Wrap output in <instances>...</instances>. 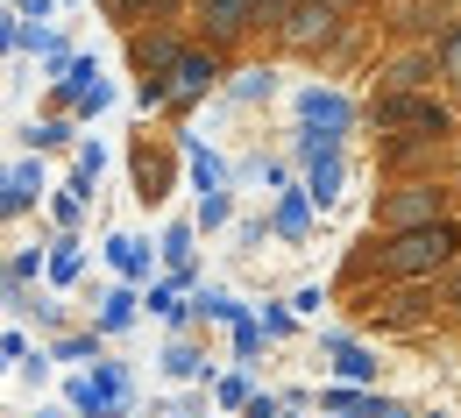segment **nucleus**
Wrapping results in <instances>:
<instances>
[{
    "instance_id": "1",
    "label": "nucleus",
    "mask_w": 461,
    "mask_h": 418,
    "mask_svg": "<svg viewBox=\"0 0 461 418\" xmlns=\"http://www.w3.org/2000/svg\"><path fill=\"white\" fill-rule=\"evenodd\" d=\"M461 262V213L455 220H426V227H398V235H369L341 270V291H384V284H426L447 277Z\"/></svg>"
},
{
    "instance_id": "2",
    "label": "nucleus",
    "mask_w": 461,
    "mask_h": 418,
    "mask_svg": "<svg viewBox=\"0 0 461 418\" xmlns=\"http://www.w3.org/2000/svg\"><path fill=\"white\" fill-rule=\"evenodd\" d=\"M461 191L447 178H391L369 199V235H398V227H426V220H455Z\"/></svg>"
},
{
    "instance_id": "3",
    "label": "nucleus",
    "mask_w": 461,
    "mask_h": 418,
    "mask_svg": "<svg viewBox=\"0 0 461 418\" xmlns=\"http://www.w3.org/2000/svg\"><path fill=\"white\" fill-rule=\"evenodd\" d=\"M362 120L398 142H455V107L440 93H369Z\"/></svg>"
},
{
    "instance_id": "4",
    "label": "nucleus",
    "mask_w": 461,
    "mask_h": 418,
    "mask_svg": "<svg viewBox=\"0 0 461 418\" xmlns=\"http://www.w3.org/2000/svg\"><path fill=\"white\" fill-rule=\"evenodd\" d=\"M348 178H355L348 142H320V135L291 128V184L305 191V206H312V213H334V206L348 199Z\"/></svg>"
},
{
    "instance_id": "5",
    "label": "nucleus",
    "mask_w": 461,
    "mask_h": 418,
    "mask_svg": "<svg viewBox=\"0 0 461 418\" xmlns=\"http://www.w3.org/2000/svg\"><path fill=\"white\" fill-rule=\"evenodd\" d=\"M71 418H128L135 412V369L114 355H100L93 369H71L64 376V397H58Z\"/></svg>"
},
{
    "instance_id": "6",
    "label": "nucleus",
    "mask_w": 461,
    "mask_h": 418,
    "mask_svg": "<svg viewBox=\"0 0 461 418\" xmlns=\"http://www.w3.org/2000/svg\"><path fill=\"white\" fill-rule=\"evenodd\" d=\"M291 114L305 135H320V142H355V128H362V100L341 93L334 78H305L298 93H291Z\"/></svg>"
},
{
    "instance_id": "7",
    "label": "nucleus",
    "mask_w": 461,
    "mask_h": 418,
    "mask_svg": "<svg viewBox=\"0 0 461 418\" xmlns=\"http://www.w3.org/2000/svg\"><path fill=\"white\" fill-rule=\"evenodd\" d=\"M107 107H114V78L100 71V58H86V50H78V58L64 64V78L50 85V114H71V120H100Z\"/></svg>"
},
{
    "instance_id": "8",
    "label": "nucleus",
    "mask_w": 461,
    "mask_h": 418,
    "mask_svg": "<svg viewBox=\"0 0 461 418\" xmlns=\"http://www.w3.org/2000/svg\"><path fill=\"white\" fill-rule=\"evenodd\" d=\"M221 78H228V58H221V50L185 43L177 64H171V114H164V120H185L199 100H213V93H221Z\"/></svg>"
},
{
    "instance_id": "9",
    "label": "nucleus",
    "mask_w": 461,
    "mask_h": 418,
    "mask_svg": "<svg viewBox=\"0 0 461 418\" xmlns=\"http://www.w3.org/2000/svg\"><path fill=\"white\" fill-rule=\"evenodd\" d=\"M320 355H327V383H348V390H376L384 383V355L348 326H320Z\"/></svg>"
},
{
    "instance_id": "10",
    "label": "nucleus",
    "mask_w": 461,
    "mask_h": 418,
    "mask_svg": "<svg viewBox=\"0 0 461 418\" xmlns=\"http://www.w3.org/2000/svg\"><path fill=\"white\" fill-rule=\"evenodd\" d=\"M128 171H135V206L157 213V206L177 191V135L171 142H149V128H142L135 149H128Z\"/></svg>"
},
{
    "instance_id": "11",
    "label": "nucleus",
    "mask_w": 461,
    "mask_h": 418,
    "mask_svg": "<svg viewBox=\"0 0 461 418\" xmlns=\"http://www.w3.org/2000/svg\"><path fill=\"white\" fill-rule=\"evenodd\" d=\"M348 22L341 14H327L320 0H291L285 29H277V50H298V58H327V50H341Z\"/></svg>"
},
{
    "instance_id": "12",
    "label": "nucleus",
    "mask_w": 461,
    "mask_h": 418,
    "mask_svg": "<svg viewBox=\"0 0 461 418\" xmlns=\"http://www.w3.org/2000/svg\"><path fill=\"white\" fill-rule=\"evenodd\" d=\"M192 36L177 29V22H142V29H128V64H135V78H171L177 50H185Z\"/></svg>"
},
{
    "instance_id": "13",
    "label": "nucleus",
    "mask_w": 461,
    "mask_h": 418,
    "mask_svg": "<svg viewBox=\"0 0 461 418\" xmlns=\"http://www.w3.org/2000/svg\"><path fill=\"white\" fill-rule=\"evenodd\" d=\"M312 418H411V405L384 397V390H348V383H320V390H312Z\"/></svg>"
},
{
    "instance_id": "14",
    "label": "nucleus",
    "mask_w": 461,
    "mask_h": 418,
    "mask_svg": "<svg viewBox=\"0 0 461 418\" xmlns=\"http://www.w3.org/2000/svg\"><path fill=\"white\" fill-rule=\"evenodd\" d=\"M43 191H50V171H43V156H14V164H0L7 227H14V220H29V213H43Z\"/></svg>"
},
{
    "instance_id": "15",
    "label": "nucleus",
    "mask_w": 461,
    "mask_h": 418,
    "mask_svg": "<svg viewBox=\"0 0 461 418\" xmlns=\"http://www.w3.org/2000/svg\"><path fill=\"white\" fill-rule=\"evenodd\" d=\"M440 71H433V43H404L376 64V93H433Z\"/></svg>"
},
{
    "instance_id": "16",
    "label": "nucleus",
    "mask_w": 461,
    "mask_h": 418,
    "mask_svg": "<svg viewBox=\"0 0 461 418\" xmlns=\"http://www.w3.org/2000/svg\"><path fill=\"white\" fill-rule=\"evenodd\" d=\"M157 270L171 277L177 291H199V227L192 220H171L157 235Z\"/></svg>"
},
{
    "instance_id": "17",
    "label": "nucleus",
    "mask_w": 461,
    "mask_h": 418,
    "mask_svg": "<svg viewBox=\"0 0 461 418\" xmlns=\"http://www.w3.org/2000/svg\"><path fill=\"white\" fill-rule=\"evenodd\" d=\"M192 14H199V29H206L199 43L228 58L234 43L249 36V14H256V0H192Z\"/></svg>"
},
{
    "instance_id": "18",
    "label": "nucleus",
    "mask_w": 461,
    "mask_h": 418,
    "mask_svg": "<svg viewBox=\"0 0 461 418\" xmlns=\"http://www.w3.org/2000/svg\"><path fill=\"white\" fill-rule=\"evenodd\" d=\"M100 262L114 270V284H135V291L157 277V248H149L142 235H128V227H114V235L100 241Z\"/></svg>"
},
{
    "instance_id": "19",
    "label": "nucleus",
    "mask_w": 461,
    "mask_h": 418,
    "mask_svg": "<svg viewBox=\"0 0 461 418\" xmlns=\"http://www.w3.org/2000/svg\"><path fill=\"white\" fill-rule=\"evenodd\" d=\"M263 227H270V241H285V248H305V241H312V227H320V213L305 206V191H298V184H285V191H270Z\"/></svg>"
},
{
    "instance_id": "20",
    "label": "nucleus",
    "mask_w": 461,
    "mask_h": 418,
    "mask_svg": "<svg viewBox=\"0 0 461 418\" xmlns=\"http://www.w3.org/2000/svg\"><path fill=\"white\" fill-rule=\"evenodd\" d=\"M100 341H121V334H135L142 326V291L135 284H107V291H93V319H86Z\"/></svg>"
},
{
    "instance_id": "21",
    "label": "nucleus",
    "mask_w": 461,
    "mask_h": 418,
    "mask_svg": "<svg viewBox=\"0 0 461 418\" xmlns=\"http://www.w3.org/2000/svg\"><path fill=\"white\" fill-rule=\"evenodd\" d=\"M157 376H164V383H213V348H206V334H171L164 355H157Z\"/></svg>"
},
{
    "instance_id": "22",
    "label": "nucleus",
    "mask_w": 461,
    "mask_h": 418,
    "mask_svg": "<svg viewBox=\"0 0 461 418\" xmlns=\"http://www.w3.org/2000/svg\"><path fill=\"white\" fill-rule=\"evenodd\" d=\"M86 241L78 235H43V284L50 291H71V284H86Z\"/></svg>"
},
{
    "instance_id": "23",
    "label": "nucleus",
    "mask_w": 461,
    "mask_h": 418,
    "mask_svg": "<svg viewBox=\"0 0 461 418\" xmlns=\"http://www.w3.org/2000/svg\"><path fill=\"white\" fill-rule=\"evenodd\" d=\"M213 100H228V107H270L277 100V64H241V71H228Z\"/></svg>"
},
{
    "instance_id": "24",
    "label": "nucleus",
    "mask_w": 461,
    "mask_h": 418,
    "mask_svg": "<svg viewBox=\"0 0 461 418\" xmlns=\"http://www.w3.org/2000/svg\"><path fill=\"white\" fill-rule=\"evenodd\" d=\"M177 156H185V171H192V191H228L234 184L228 156H221L213 142H199V135H177Z\"/></svg>"
},
{
    "instance_id": "25",
    "label": "nucleus",
    "mask_w": 461,
    "mask_h": 418,
    "mask_svg": "<svg viewBox=\"0 0 461 418\" xmlns=\"http://www.w3.org/2000/svg\"><path fill=\"white\" fill-rule=\"evenodd\" d=\"M185 312H192V334H206V326H234L249 305L234 298L228 284H199V291H185Z\"/></svg>"
},
{
    "instance_id": "26",
    "label": "nucleus",
    "mask_w": 461,
    "mask_h": 418,
    "mask_svg": "<svg viewBox=\"0 0 461 418\" xmlns=\"http://www.w3.org/2000/svg\"><path fill=\"white\" fill-rule=\"evenodd\" d=\"M43 355H50V369H93V361L107 355V341H100L93 326H64V334L43 341Z\"/></svg>"
},
{
    "instance_id": "27",
    "label": "nucleus",
    "mask_w": 461,
    "mask_h": 418,
    "mask_svg": "<svg viewBox=\"0 0 461 418\" xmlns=\"http://www.w3.org/2000/svg\"><path fill=\"white\" fill-rule=\"evenodd\" d=\"M142 312H149V319H164L171 334H192V312H185V291H177V284L164 277V270H157V277L142 284Z\"/></svg>"
},
{
    "instance_id": "28",
    "label": "nucleus",
    "mask_w": 461,
    "mask_h": 418,
    "mask_svg": "<svg viewBox=\"0 0 461 418\" xmlns=\"http://www.w3.org/2000/svg\"><path fill=\"white\" fill-rule=\"evenodd\" d=\"M100 7H107V22L128 36V29H142V22H177L192 0H100Z\"/></svg>"
},
{
    "instance_id": "29",
    "label": "nucleus",
    "mask_w": 461,
    "mask_h": 418,
    "mask_svg": "<svg viewBox=\"0 0 461 418\" xmlns=\"http://www.w3.org/2000/svg\"><path fill=\"white\" fill-rule=\"evenodd\" d=\"M71 142H78V120L71 114H43V120L22 128V149H29V156H58V149H71Z\"/></svg>"
},
{
    "instance_id": "30",
    "label": "nucleus",
    "mask_w": 461,
    "mask_h": 418,
    "mask_svg": "<svg viewBox=\"0 0 461 418\" xmlns=\"http://www.w3.org/2000/svg\"><path fill=\"white\" fill-rule=\"evenodd\" d=\"M249 390H256V369H213V383H206V405L221 418H234L249 405Z\"/></svg>"
},
{
    "instance_id": "31",
    "label": "nucleus",
    "mask_w": 461,
    "mask_h": 418,
    "mask_svg": "<svg viewBox=\"0 0 461 418\" xmlns=\"http://www.w3.org/2000/svg\"><path fill=\"white\" fill-rule=\"evenodd\" d=\"M100 171H107V149H100V142H71V178H64V191H78V199L93 206Z\"/></svg>"
},
{
    "instance_id": "32",
    "label": "nucleus",
    "mask_w": 461,
    "mask_h": 418,
    "mask_svg": "<svg viewBox=\"0 0 461 418\" xmlns=\"http://www.w3.org/2000/svg\"><path fill=\"white\" fill-rule=\"evenodd\" d=\"M433 71H440V93H455V100H461V14L433 36Z\"/></svg>"
},
{
    "instance_id": "33",
    "label": "nucleus",
    "mask_w": 461,
    "mask_h": 418,
    "mask_svg": "<svg viewBox=\"0 0 461 418\" xmlns=\"http://www.w3.org/2000/svg\"><path fill=\"white\" fill-rule=\"evenodd\" d=\"M43 227H50V235H78V227H86V199H78V191H43Z\"/></svg>"
},
{
    "instance_id": "34",
    "label": "nucleus",
    "mask_w": 461,
    "mask_h": 418,
    "mask_svg": "<svg viewBox=\"0 0 461 418\" xmlns=\"http://www.w3.org/2000/svg\"><path fill=\"white\" fill-rule=\"evenodd\" d=\"M228 348H234V369H263V355H270V341H263V326H256V312H241L228 326Z\"/></svg>"
},
{
    "instance_id": "35",
    "label": "nucleus",
    "mask_w": 461,
    "mask_h": 418,
    "mask_svg": "<svg viewBox=\"0 0 461 418\" xmlns=\"http://www.w3.org/2000/svg\"><path fill=\"white\" fill-rule=\"evenodd\" d=\"M228 220H234V184H228V191H199L192 227H199V235H228Z\"/></svg>"
},
{
    "instance_id": "36",
    "label": "nucleus",
    "mask_w": 461,
    "mask_h": 418,
    "mask_svg": "<svg viewBox=\"0 0 461 418\" xmlns=\"http://www.w3.org/2000/svg\"><path fill=\"white\" fill-rule=\"evenodd\" d=\"M249 312H256V326H263V341H270V348L298 334V319H291V305H285V298H263V305H249Z\"/></svg>"
},
{
    "instance_id": "37",
    "label": "nucleus",
    "mask_w": 461,
    "mask_h": 418,
    "mask_svg": "<svg viewBox=\"0 0 461 418\" xmlns=\"http://www.w3.org/2000/svg\"><path fill=\"white\" fill-rule=\"evenodd\" d=\"M285 14H291V0H256V14H249V36H270V43H277Z\"/></svg>"
},
{
    "instance_id": "38",
    "label": "nucleus",
    "mask_w": 461,
    "mask_h": 418,
    "mask_svg": "<svg viewBox=\"0 0 461 418\" xmlns=\"http://www.w3.org/2000/svg\"><path fill=\"white\" fill-rule=\"evenodd\" d=\"M249 178L263 184V191H285V184H291V156H256V164H249Z\"/></svg>"
},
{
    "instance_id": "39",
    "label": "nucleus",
    "mask_w": 461,
    "mask_h": 418,
    "mask_svg": "<svg viewBox=\"0 0 461 418\" xmlns=\"http://www.w3.org/2000/svg\"><path fill=\"white\" fill-rule=\"evenodd\" d=\"M14 376H22V390H43V383H50L58 369H50V355H43V348H29V355L14 361Z\"/></svg>"
},
{
    "instance_id": "40",
    "label": "nucleus",
    "mask_w": 461,
    "mask_h": 418,
    "mask_svg": "<svg viewBox=\"0 0 461 418\" xmlns=\"http://www.w3.org/2000/svg\"><path fill=\"white\" fill-rule=\"evenodd\" d=\"M71 58H78V43H71V36H50V50H43V85H58Z\"/></svg>"
},
{
    "instance_id": "41",
    "label": "nucleus",
    "mask_w": 461,
    "mask_h": 418,
    "mask_svg": "<svg viewBox=\"0 0 461 418\" xmlns=\"http://www.w3.org/2000/svg\"><path fill=\"white\" fill-rule=\"evenodd\" d=\"M291 319H298V326H305V319H320V305H327V291H320V284H298V291H291Z\"/></svg>"
},
{
    "instance_id": "42",
    "label": "nucleus",
    "mask_w": 461,
    "mask_h": 418,
    "mask_svg": "<svg viewBox=\"0 0 461 418\" xmlns=\"http://www.w3.org/2000/svg\"><path fill=\"white\" fill-rule=\"evenodd\" d=\"M277 412H285V405H277V390H263V383H256V390H249V405H241L234 418H277Z\"/></svg>"
},
{
    "instance_id": "43",
    "label": "nucleus",
    "mask_w": 461,
    "mask_h": 418,
    "mask_svg": "<svg viewBox=\"0 0 461 418\" xmlns=\"http://www.w3.org/2000/svg\"><path fill=\"white\" fill-rule=\"evenodd\" d=\"M228 227H234V241H241V248H263V241H270L263 213H249V220H228Z\"/></svg>"
},
{
    "instance_id": "44",
    "label": "nucleus",
    "mask_w": 461,
    "mask_h": 418,
    "mask_svg": "<svg viewBox=\"0 0 461 418\" xmlns=\"http://www.w3.org/2000/svg\"><path fill=\"white\" fill-rule=\"evenodd\" d=\"M14 50H22V14L0 7V58H14Z\"/></svg>"
},
{
    "instance_id": "45",
    "label": "nucleus",
    "mask_w": 461,
    "mask_h": 418,
    "mask_svg": "<svg viewBox=\"0 0 461 418\" xmlns=\"http://www.w3.org/2000/svg\"><path fill=\"white\" fill-rule=\"evenodd\" d=\"M29 348H36V341H29L22 326H7V334H0V361H7V369H14V361L29 355Z\"/></svg>"
},
{
    "instance_id": "46",
    "label": "nucleus",
    "mask_w": 461,
    "mask_h": 418,
    "mask_svg": "<svg viewBox=\"0 0 461 418\" xmlns=\"http://www.w3.org/2000/svg\"><path fill=\"white\" fill-rule=\"evenodd\" d=\"M14 14H22V22H50V14H58V0H14Z\"/></svg>"
},
{
    "instance_id": "47",
    "label": "nucleus",
    "mask_w": 461,
    "mask_h": 418,
    "mask_svg": "<svg viewBox=\"0 0 461 418\" xmlns=\"http://www.w3.org/2000/svg\"><path fill=\"white\" fill-rule=\"evenodd\" d=\"M320 7H327V14H341V22H355V14L369 7V0H320Z\"/></svg>"
},
{
    "instance_id": "48",
    "label": "nucleus",
    "mask_w": 461,
    "mask_h": 418,
    "mask_svg": "<svg viewBox=\"0 0 461 418\" xmlns=\"http://www.w3.org/2000/svg\"><path fill=\"white\" fill-rule=\"evenodd\" d=\"M36 418H71V412H64V405H36Z\"/></svg>"
},
{
    "instance_id": "49",
    "label": "nucleus",
    "mask_w": 461,
    "mask_h": 418,
    "mask_svg": "<svg viewBox=\"0 0 461 418\" xmlns=\"http://www.w3.org/2000/svg\"><path fill=\"white\" fill-rule=\"evenodd\" d=\"M157 418H185V412H177V405H164V412H157Z\"/></svg>"
},
{
    "instance_id": "50",
    "label": "nucleus",
    "mask_w": 461,
    "mask_h": 418,
    "mask_svg": "<svg viewBox=\"0 0 461 418\" xmlns=\"http://www.w3.org/2000/svg\"><path fill=\"white\" fill-rule=\"evenodd\" d=\"M411 418H447V412H411Z\"/></svg>"
},
{
    "instance_id": "51",
    "label": "nucleus",
    "mask_w": 461,
    "mask_h": 418,
    "mask_svg": "<svg viewBox=\"0 0 461 418\" xmlns=\"http://www.w3.org/2000/svg\"><path fill=\"white\" fill-rule=\"evenodd\" d=\"M277 418H312V412H277Z\"/></svg>"
},
{
    "instance_id": "52",
    "label": "nucleus",
    "mask_w": 461,
    "mask_h": 418,
    "mask_svg": "<svg viewBox=\"0 0 461 418\" xmlns=\"http://www.w3.org/2000/svg\"><path fill=\"white\" fill-rule=\"evenodd\" d=\"M455 149H461V114H455Z\"/></svg>"
},
{
    "instance_id": "53",
    "label": "nucleus",
    "mask_w": 461,
    "mask_h": 418,
    "mask_svg": "<svg viewBox=\"0 0 461 418\" xmlns=\"http://www.w3.org/2000/svg\"><path fill=\"white\" fill-rule=\"evenodd\" d=\"M0 227H7V199H0Z\"/></svg>"
},
{
    "instance_id": "54",
    "label": "nucleus",
    "mask_w": 461,
    "mask_h": 418,
    "mask_svg": "<svg viewBox=\"0 0 461 418\" xmlns=\"http://www.w3.org/2000/svg\"><path fill=\"white\" fill-rule=\"evenodd\" d=\"M0 376H7V361H0Z\"/></svg>"
},
{
    "instance_id": "55",
    "label": "nucleus",
    "mask_w": 461,
    "mask_h": 418,
    "mask_svg": "<svg viewBox=\"0 0 461 418\" xmlns=\"http://www.w3.org/2000/svg\"><path fill=\"white\" fill-rule=\"evenodd\" d=\"M128 418H142V412H128Z\"/></svg>"
},
{
    "instance_id": "56",
    "label": "nucleus",
    "mask_w": 461,
    "mask_h": 418,
    "mask_svg": "<svg viewBox=\"0 0 461 418\" xmlns=\"http://www.w3.org/2000/svg\"><path fill=\"white\" fill-rule=\"evenodd\" d=\"M213 418H221V412H213Z\"/></svg>"
}]
</instances>
